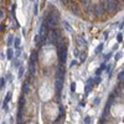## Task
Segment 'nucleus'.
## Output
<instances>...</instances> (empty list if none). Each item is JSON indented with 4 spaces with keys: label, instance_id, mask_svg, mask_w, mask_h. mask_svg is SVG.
<instances>
[{
    "label": "nucleus",
    "instance_id": "dca6fc26",
    "mask_svg": "<svg viewBox=\"0 0 124 124\" xmlns=\"http://www.w3.org/2000/svg\"><path fill=\"white\" fill-rule=\"evenodd\" d=\"M11 99V92H9L8 94H6V97H5V101H4V104H8V102Z\"/></svg>",
    "mask_w": 124,
    "mask_h": 124
},
{
    "label": "nucleus",
    "instance_id": "2eb2a0df",
    "mask_svg": "<svg viewBox=\"0 0 124 124\" xmlns=\"http://www.w3.org/2000/svg\"><path fill=\"white\" fill-rule=\"evenodd\" d=\"M24 71H25L24 66H20V67H19V78H21V77H23V75H24Z\"/></svg>",
    "mask_w": 124,
    "mask_h": 124
},
{
    "label": "nucleus",
    "instance_id": "a211bd4d",
    "mask_svg": "<svg viewBox=\"0 0 124 124\" xmlns=\"http://www.w3.org/2000/svg\"><path fill=\"white\" fill-rule=\"evenodd\" d=\"M13 40H14L13 35H9V37H8V45H9V46H11V44H13Z\"/></svg>",
    "mask_w": 124,
    "mask_h": 124
},
{
    "label": "nucleus",
    "instance_id": "1a4fd4ad",
    "mask_svg": "<svg viewBox=\"0 0 124 124\" xmlns=\"http://www.w3.org/2000/svg\"><path fill=\"white\" fill-rule=\"evenodd\" d=\"M77 42H78L79 46H83V47L87 46V41H86L83 37H82V36H78V37H77Z\"/></svg>",
    "mask_w": 124,
    "mask_h": 124
},
{
    "label": "nucleus",
    "instance_id": "f257e3e1",
    "mask_svg": "<svg viewBox=\"0 0 124 124\" xmlns=\"http://www.w3.org/2000/svg\"><path fill=\"white\" fill-rule=\"evenodd\" d=\"M58 14L56 13V11H52V13H50V15L46 17V21H45V24H46V26L48 27V29H56L57 27V25H58Z\"/></svg>",
    "mask_w": 124,
    "mask_h": 124
},
{
    "label": "nucleus",
    "instance_id": "393cba45",
    "mask_svg": "<svg viewBox=\"0 0 124 124\" xmlns=\"http://www.w3.org/2000/svg\"><path fill=\"white\" fill-rule=\"evenodd\" d=\"M89 122H91V118H89V117H86V118H85V123H86V124H88Z\"/></svg>",
    "mask_w": 124,
    "mask_h": 124
},
{
    "label": "nucleus",
    "instance_id": "ddd939ff",
    "mask_svg": "<svg viewBox=\"0 0 124 124\" xmlns=\"http://www.w3.org/2000/svg\"><path fill=\"white\" fill-rule=\"evenodd\" d=\"M62 24H63V26H65V29L68 31V32H72V27H71V25L67 23V21H63V23H62Z\"/></svg>",
    "mask_w": 124,
    "mask_h": 124
},
{
    "label": "nucleus",
    "instance_id": "39448f33",
    "mask_svg": "<svg viewBox=\"0 0 124 124\" xmlns=\"http://www.w3.org/2000/svg\"><path fill=\"white\" fill-rule=\"evenodd\" d=\"M118 8H119V4H118L117 0H109V5H108V10H107V11L114 13V11L118 10Z\"/></svg>",
    "mask_w": 124,
    "mask_h": 124
},
{
    "label": "nucleus",
    "instance_id": "7ed1b4c3",
    "mask_svg": "<svg viewBox=\"0 0 124 124\" xmlns=\"http://www.w3.org/2000/svg\"><path fill=\"white\" fill-rule=\"evenodd\" d=\"M39 36H40V39H41V41H44L48 37V27L46 26V24H44L42 26L40 27V34H39Z\"/></svg>",
    "mask_w": 124,
    "mask_h": 124
},
{
    "label": "nucleus",
    "instance_id": "c756f323",
    "mask_svg": "<svg viewBox=\"0 0 124 124\" xmlns=\"http://www.w3.org/2000/svg\"><path fill=\"white\" fill-rule=\"evenodd\" d=\"M61 1L63 3V4H67V3H68V0H61Z\"/></svg>",
    "mask_w": 124,
    "mask_h": 124
},
{
    "label": "nucleus",
    "instance_id": "4be33fe9",
    "mask_svg": "<svg viewBox=\"0 0 124 124\" xmlns=\"http://www.w3.org/2000/svg\"><path fill=\"white\" fill-rule=\"evenodd\" d=\"M102 48H103V44H101V45H99V46H98V47L96 48V54H99Z\"/></svg>",
    "mask_w": 124,
    "mask_h": 124
},
{
    "label": "nucleus",
    "instance_id": "9b49d317",
    "mask_svg": "<svg viewBox=\"0 0 124 124\" xmlns=\"http://www.w3.org/2000/svg\"><path fill=\"white\" fill-rule=\"evenodd\" d=\"M123 81H124V70H122L119 73H118V82H120V83H122Z\"/></svg>",
    "mask_w": 124,
    "mask_h": 124
},
{
    "label": "nucleus",
    "instance_id": "f3484780",
    "mask_svg": "<svg viewBox=\"0 0 124 124\" xmlns=\"http://www.w3.org/2000/svg\"><path fill=\"white\" fill-rule=\"evenodd\" d=\"M81 3H82V5H83L85 8H87V6L91 5V0H81Z\"/></svg>",
    "mask_w": 124,
    "mask_h": 124
},
{
    "label": "nucleus",
    "instance_id": "a878e982",
    "mask_svg": "<svg viewBox=\"0 0 124 124\" xmlns=\"http://www.w3.org/2000/svg\"><path fill=\"white\" fill-rule=\"evenodd\" d=\"M102 71H103L102 68H98V70L96 71V75H101V72H102Z\"/></svg>",
    "mask_w": 124,
    "mask_h": 124
},
{
    "label": "nucleus",
    "instance_id": "7c9ffc66",
    "mask_svg": "<svg viewBox=\"0 0 124 124\" xmlns=\"http://www.w3.org/2000/svg\"><path fill=\"white\" fill-rule=\"evenodd\" d=\"M0 30H4V25H0Z\"/></svg>",
    "mask_w": 124,
    "mask_h": 124
},
{
    "label": "nucleus",
    "instance_id": "5701e85b",
    "mask_svg": "<svg viewBox=\"0 0 124 124\" xmlns=\"http://www.w3.org/2000/svg\"><path fill=\"white\" fill-rule=\"evenodd\" d=\"M71 91L72 92L76 91V83H75V82H72V83H71Z\"/></svg>",
    "mask_w": 124,
    "mask_h": 124
},
{
    "label": "nucleus",
    "instance_id": "9d476101",
    "mask_svg": "<svg viewBox=\"0 0 124 124\" xmlns=\"http://www.w3.org/2000/svg\"><path fill=\"white\" fill-rule=\"evenodd\" d=\"M6 58L8 60H13L14 58V51L11 50V48H8V52H6Z\"/></svg>",
    "mask_w": 124,
    "mask_h": 124
},
{
    "label": "nucleus",
    "instance_id": "f03ea898",
    "mask_svg": "<svg viewBox=\"0 0 124 124\" xmlns=\"http://www.w3.org/2000/svg\"><path fill=\"white\" fill-rule=\"evenodd\" d=\"M60 35H61V31L58 29H52L51 31H48V39L52 44L57 42V40L60 39Z\"/></svg>",
    "mask_w": 124,
    "mask_h": 124
},
{
    "label": "nucleus",
    "instance_id": "2f4dec72",
    "mask_svg": "<svg viewBox=\"0 0 124 124\" xmlns=\"http://www.w3.org/2000/svg\"><path fill=\"white\" fill-rule=\"evenodd\" d=\"M120 1H124V0H120Z\"/></svg>",
    "mask_w": 124,
    "mask_h": 124
},
{
    "label": "nucleus",
    "instance_id": "bb28decb",
    "mask_svg": "<svg viewBox=\"0 0 124 124\" xmlns=\"http://www.w3.org/2000/svg\"><path fill=\"white\" fill-rule=\"evenodd\" d=\"M3 16H4V11H3V10H1V9H0V19H1Z\"/></svg>",
    "mask_w": 124,
    "mask_h": 124
},
{
    "label": "nucleus",
    "instance_id": "c85d7f7f",
    "mask_svg": "<svg viewBox=\"0 0 124 124\" xmlns=\"http://www.w3.org/2000/svg\"><path fill=\"white\" fill-rule=\"evenodd\" d=\"M34 13H35V15H36V14H37V4H36V5H35V10H34Z\"/></svg>",
    "mask_w": 124,
    "mask_h": 124
},
{
    "label": "nucleus",
    "instance_id": "6e6552de",
    "mask_svg": "<svg viewBox=\"0 0 124 124\" xmlns=\"http://www.w3.org/2000/svg\"><path fill=\"white\" fill-rule=\"evenodd\" d=\"M30 92V85H29V82H24V85H23V93L24 94H27V93Z\"/></svg>",
    "mask_w": 124,
    "mask_h": 124
},
{
    "label": "nucleus",
    "instance_id": "f8f14e48",
    "mask_svg": "<svg viewBox=\"0 0 124 124\" xmlns=\"http://www.w3.org/2000/svg\"><path fill=\"white\" fill-rule=\"evenodd\" d=\"M86 58H87V52H82V54L79 55V61L82 62V63L86 61Z\"/></svg>",
    "mask_w": 124,
    "mask_h": 124
},
{
    "label": "nucleus",
    "instance_id": "423d86ee",
    "mask_svg": "<svg viewBox=\"0 0 124 124\" xmlns=\"http://www.w3.org/2000/svg\"><path fill=\"white\" fill-rule=\"evenodd\" d=\"M63 76H65V68H63V66L57 67V71H56V78L63 79Z\"/></svg>",
    "mask_w": 124,
    "mask_h": 124
},
{
    "label": "nucleus",
    "instance_id": "412c9836",
    "mask_svg": "<svg viewBox=\"0 0 124 124\" xmlns=\"http://www.w3.org/2000/svg\"><path fill=\"white\" fill-rule=\"evenodd\" d=\"M117 41H118V42H122V41H123V35L122 34H118L117 35Z\"/></svg>",
    "mask_w": 124,
    "mask_h": 124
},
{
    "label": "nucleus",
    "instance_id": "4468645a",
    "mask_svg": "<svg viewBox=\"0 0 124 124\" xmlns=\"http://www.w3.org/2000/svg\"><path fill=\"white\" fill-rule=\"evenodd\" d=\"M70 9H71V11L73 13V14H76V15H78V14H79V11H78V9H77V6H76V5H71V8H70Z\"/></svg>",
    "mask_w": 124,
    "mask_h": 124
},
{
    "label": "nucleus",
    "instance_id": "20e7f679",
    "mask_svg": "<svg viewBox=\"0 0 124 124\" xmlns=\"http://www.w3.org/2000/svg\"><path fill=\"white\" fill-rule=\"evenodd\" d=\"M93 13H94V15L97 17H102V15L104 14V9H103V6H102L101 3L93 6Z\"/></svg>",
    "mask_w": 124,
    "mask_h": 124
},
{
    "label": "nucleus",
    "instance_id": "b1692460",
    "mask_svg": "<svg viewBox=\"0 0 124 124\" xmlns=\"http://www.w3.org/2000/svg\"><path fill=\"white\" fill-rule=\"evenodd\" d=\"M120 57H122V52H118V54L116 55V61H119Z\"/></svg>",
    "mask_w": 124,
    "mask_h": 124
},
{
    "label": "nucleus",
    "instance_id": "aec40b11",
    "mask_svg": "<svg viewBox=\"0 0 124 124\" xmlns=\"http://www.w3.org/2000/svg\"><path fill=\"white\" fill-rule=\"evenodd\" d=\"M4 86H5V78H1L0 79V89H3Z\"/></svg>",
    "mask_w": 124,
    "mask_h": 124
},
{
    "label": "nucleus",
    "instance_id": "6ab92c4d",
    "mask_svg": "<svg viewBox=\"0 0 124 124\" xmlns=\"http://www.w3.org/2000/svg\"><path fill=\"white\" fill-rule=\"evenodd\" d=\"M14 42H15V47H16V48H20V39H19V37L15 39Z\"/></svg>",
    "mask_w": 124,
    "mask_h": 124
},
{
    "label": "nucleus",
    "instance_id": "cd10ccee",
    "mask_svg": "<svg viewBox=\"0 0 124 124\" xmlns=\"http://www.w3.org/2000/svg\"><path fill=\"white\" fill-rule=\"evenodd\" d=\"M76 65H77L76 61H72V62H71V67H72V66H76Z\"/></svg>",
    "mask_w": 124,
    "mask_h": 124
},
{
    "label": "nucleus",
    "instance_id": "0eeeda50",
    "mask_svg": "<svg viewBox=\"0 0 124 124\" xmlns=\"http://www.w3.org/2000/svg\"><path fill=\"white\" fill-rule=\"evenodd\" d=\"M62 86H63V79H61V78H56L55 81V87H56V91L60 92L62 89Z\"/></svg>",
    "mask_w": 124,
    "mask_h": 124
}]
</instances>
